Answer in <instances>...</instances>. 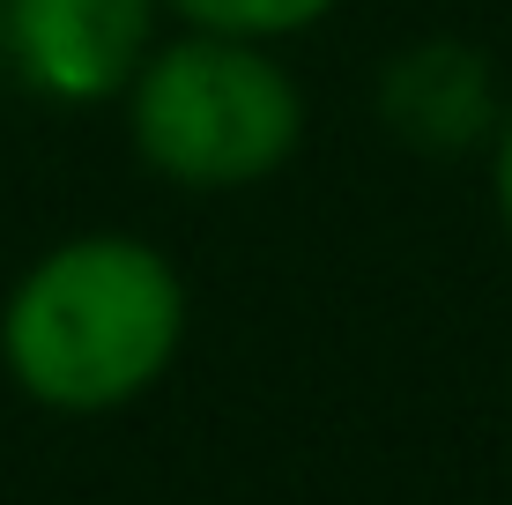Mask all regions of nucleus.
Segmentation results:
<instances>
[{
    "instance_id": "obj_6",
    "label": "nucleus",
    "mask_w": 512,
    "mask_h": 505,
    "mask_svg": "<svg viewBox=\"0 0 512 505\" xmlns=\"http://www.w3.org/2000/svg\"><path fill=\"white\" fill-rule=\"evenodd\" d=\"M490 201H498V223L512 238V104H505L498 134H490Z\"/></svg>"
},
{
    "instance_id": "obj_3",
    "label": "nucleus",
    "mask_w": 512,
    "mask_h": 505,
    "mask_svg": "<svg viewBox=\"0 0 512 505\" xmlns=\"http://www.w3.org/2000/svg\"><path fill=\"white\" fill-rule=\"evenodd\" d=\"M164 38V0H0V45L15 75L52 104L127 97Z\"/></svg>"
},
{
    "instance_id": "obj_2",
    "label": "nucleus",
    "mask_w": 512,
    "mask_h": 505,
    "mask_svg": "<svg viewBox=\"0 0 512 505\" xmlns=\"http://www.w3.org/2000/svg\"><path fill=\"white\" fill-rule=\"evenodd\" d=\"M119 104L134 156L186 194L260 186L305 142V90L282 67V52L223 30L156 38Z\"/></svg>"
},
{
    "instance_id": "obj_5",
    "label": "nucleus",
    "mask_w": 512,
    "mask_h": 505,
    "mask_svg": "<svg viewBox=\"0 0 512 505\" xmlns=\"http://www.w3.org/2000/svg\"><path fill=\"white\" fill-rule=\"evenodd\" d=\"M342 0H164V15L179 30H223V38H297V30L327 23Z\"/></svg>"
},
{
    "instance_id": "obj_1",
    "label": "nucleus",
    "mask_w": 512,
    "mask_h": 505,
    "mask_svg": "<svg viewBox=\"0 0 512 505\" xmlns=\"http://www.w3.org/2000/svg\"><path fill=\"white\" fill-rule=\"evenodd\" d=\"M186 283L164 246L82 231L38 253L0 305V364L52 416H112L179 364Z\"/></svg>"
},
{
    "instance_id": "obj_4",
    "label": "nucleus",
    "mask_w": 512,
    "mask_h": 505,
    "mask_svg": "<svg viewBox=\"0 0 512 505\" xmlns=\"http://www.w3.org/2000/svg\"><path fill=\"white\" fill-rule=\"evenodd\" d=\"M379 119L394 142H409L416 156L446 164L475 142H490L505 119L490 52L468 38H416L379 67Z\"/></svg>"
}]
</instances>
